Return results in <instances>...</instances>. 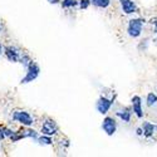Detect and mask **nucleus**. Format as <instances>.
Returning <instances> with one entry per match:
<instances>
[{"mask_svg":"<svg viewBox=\"0 0 157 157\" xmlns=\"http://www.w3.org/2000/svg\"><path fill=\"white\" fill-rule=\"evenodd\" d=\"M146 24V19L143 18H132L127 23V34L129 38H140L143 32V27Z\"/></svg>","mask_w":157,"mask_h":157,"instance_id":"obj_1","label":"nucleus"},{"mask_svg":"<svg viewBox=\"0 0 157 157\" xmlns=\"http://www.w3.org/2000/svg\"><path fill=\"white\" fill-rule=\"evenodd\" d=\"M11 120L21 124L23 127H32L35 123V118L25 109H15L11 112Z\"/></svg>","mask_w":157,"mask_h":157,"instance_id":"obj_2","label":"nucleus"},{"mask_svg":"<svg viewBox=\"0 0 157 157\" xmlns=\"http://www.w3.org/2000/svg\"><path fill=\"white\" fill-rule=\"evenodd\" d=\"M38 137H39L38 131H35L30 127H25V128H21L19 131H14V133L9 137V140H10V142L15 143V142H19L24 138H32L35 141Z\"/></svg>","mask_w":157,"mask_h":157,"instance_id":"obj_3","label":"nucleus"},{"mask_svg":"<svg viewBox=\"0 0 157 157\" xmlns=\"http://www.w3.org/2000/svg\"><path fill=\"white\" fill-rule=\"evenodd\" d=\"M25 69H27V72H25V75L20 79V84L32 83V82H34L36 78L39 77V74H40V67H39L38 63L34 62V60Z\"/></svg>","mask_w":157,"mask_h":157,"instance_id":"obj_4","label":"nucleus"},{"mask_svg":"<svg viewBox=\"0 0 157 157\" xmlns=\"http://www.w3.org/2000/svg\"><path fill=\"white\" fill-rule=\"evenodd\" d=\"M116 97H117V96L111 97V98L107 97V96H101V97L97 99V102H96V109H97V112L101 113V114H103V116H106V114L111 111L112 106L114 104Z\"/></svg>","mask_w":157,"mask_h":157,"instance_id":"obj_5","label":"nucleus"},{"mask_svg":"<svg viewBox=\"0 0 157 157\" xmlns=\"http://www.w3.org/2000/svg\"><path fill=\"white\" fill-rule=\"evenodd\" d=\"M23 53H24V50L18 45L10 44V45H5L4 47V56L11 63H19Z\"/></svg>","mask_w":157,"mask_h":157,"instance_id":"obj_6","label":"nucleus"},{"mask_svg":"<svg viewBox=\"0 0 157 157\" xmlns=\"http://www.w3.org/2000/svg\"><path fill=\"white\" fill-rule=\"evenodd\" d=\"M40 133L54 137L59 133V126L53 118H45L40 126Z\"/></svg>","mask_w":157,"mask_h":157,"instance_id":"obj_7","label":"nucleus"},{"mask_svg":"<svg viewBox=\"0 0 157 157\" xmlns=\"http://www.w3.org/2000/svg\"><path fill=\"white\" fill-rule=\"evenodd\" d=\"M101 127L103 129V132L107 136H113L117 132V127H118V124H117V121H116L114 117L106 114V117H104L103 121H102Z\"/></svg>","mask_w":157,"mask_h":157,"instance_id":"obj_8","label":"nucleus"},{"mask_svg":"<svg viewBox=\"0 0 157 157\" xmlns=\"http://www.w3.org/2000/svg\"><path fill=\"white\" fill-rule=\"evenodd\" d=\"M131 108H132L133 114L138 120L143 118V116H145V112H143V102L140 96H133L131 98Z\"/></svg>","mask_w":157,"mask_h":157,"instance_id":"obj_9","label":"nucleus"},{"mask_svg":"<svg viewBox=\"0 0 157 157\" xmlns=\"http://www.w3.org/2000/svg\"><path fill=\"white\" fill-rule=\"evenodd\" d=\"M121 10L124 15H133L138 13V6L133 0H118Z\"/></svg>","mask_w":157,"mask_h":157,"instance_id":"obj_10","label":"nucleus"},{"mask_svg":"<svg viewBox=\"0 0 157 157\" xmlns=\"http://www.w3.org/2000/svg\"><path fill=\"white\" fill-rule=\"evenodd\" d=\"M141 127H142V129H143V137L147 138V140L152 138V137L157 133V124H155V123H152V122L145 121V122L141 124Z\"/></svg>","mask_w":157,"mask_h":157,"instance_id":"obj_11","label":"nucleus"},{"mask_svg":"<svg viewBox=\"0 0 157 157\" xmlns=\"http://www.w3.org/2000/svg\"><path fill=\"white\" fill-rule=\"evenodd\" d=\"M132 114H133V112H132V108L131 107H122L121 109H118L116 112V116L124 123L131 122V120H132Z\"/></svg>","mask_w":157,"mask_h":157,"instance_id":"obj_12","label":"nucleus"},{"mask_svg":"<svg viewBox=\"0 0 157 157\" xmlns=\"http://www.w3.org/2000/svg\"><path fill=\"white\" fill-rule=\"evenodd\" d=\"M35 142L40 146H52L53 145V137L48 135H42L35 140Z\"/></svg>","mask_w":157,"mask_h":157,"instance_id":"obj_13","label":"nucleus"},{"mask_svg":"<svg viewBox=\"0 0 157 157\" xmlns=\"http://www.w3.org/2000/svg\"><path fill=\"white\" fill-rule=\"evenodd\" d=\"M13 133H14V131L11 128H9L6 126H0V141H4L6 138H9Z\"/></svg>","mask_w":157,"mask_h":157,"instance_id":"obj_14","label":"nucleus"},{"mask_svg":"<svg viewBox=\"0 0 157 157\" xmlns=\"http://www.w3.org/2000/svg\"><path fill=\"white\" fill-rule=\"evenodd\" d=\"M111 0H92V5L98 9H107L111 6Z\"/></svg>","mask_w":157,"mask_h":157,"instance_id":"obj_15","label":"nucleus"},{"mask_svg":"<svg viewBox=\"0 0 157 157\" xmlns=\"http://www.w3.org/2000/svg\"><path fill=\"white\" fill-rule=\"evenodd\" d=\"M156 104H157V94L153 93V92L147 93V96H146V106L152 108V107L156 106Z\"/></svg>","mask_w":157,"mask_h":157,"instance_id":"obj_16","label":"nucleus"},{"mask_svg":"<svg viewBox=\"0 0 157 157\" xmlns=\"http://www.w3.org/2000/svg\"><path fill=\"white\" fill-rule=\"evenodd\" d=\"M79 0H62L60 2V6L63 9H74L78 6Z\"/></svg>","mask_w":157,"mask_h":157,"instance_id":"obj_17","label":"nucleus"},{"mask_svg":"<svg viewBox=\"0 0 157 157\" xmlns=\"http://www.w3.org/2000/svg\"><path fill=\"white\" fill-rule=\"evenodd\" d=\"M32 62H33L32 57H30L28 53H25V52H24V53H23V56H21V58H20V60H19V63L23 65L24 68H27V67H28V65H29Z\"/></svg>","mask_w":157,"mask_h":157,"instance_id":"obj_18","label":"nucleus"},{"mask_svg":"<svg viewBox=\"0 0 157 157\" xmlns=\"http://www.w3.org/2000/svg\"><path fill=\"white\" fill-rule=\"evenodd\" d=\"M90 5H92V0H79L78 3V8L81 10H87Z\"/></svg>","mask_w":157,"mask_h":157,"instance_id":"obj_19","label":"nucleus"},{"mask_svg":"<svg viewBox=\"0 0 157 157\" xmlns=\"http://www.w3.org/2000/svg\"><path fill=\"white\" fill-rule=\"evenodd\" d=\"M148 23L153 27V34H155V42H157V17L151 18L148 20Z\"/></svg>","mask_w":157,"mask_h":157,"instance_id":"obj_20","label":"nucleus"},{"mask_svg":"<svg viewBox=\"0 0 157 157\" xmlns=\"http://www.w3.org/2000/svg\"><path fill=\"white\" fill-rule=\"evenodd\" d=\"M47 2L49 4H52V5H57V4H60L62 0H47Z\"/></svg>","mask_w":157,"mask_h":157,"instance_id":"obj_21","label":"nucleus"},{"mask_svg":"<svg viewBox=\"0 0 157 157\" xmlns=\"http://www.w3.org/2000/svg\"><path fill=\"white\" fill-rule=\"evenodd\" d=\"M136 135H137V136H143V129H142V127H138V128L136 129Z\"/></svg>","mask_w":157,"mask_h":157,"instance_id":"obj_22","label":"nucleus"},{"mask_svg":"<svg viewBox=\"0 0 157 157\" xmlns=\"http://www.w3.org/2000/svg\"><path fill=\"white\" fill-rule=\"evenodd\" d=\"M4 53V47H3V44H2V42H0V57H2V54Z\"/></svg>","mask_w":157,"mask_h":157,"instance_id":"obj_23","label":"nucleus"},{"mask_svg":"<svg viewBox=\"0 0 157 157\" xmlns=\"http://www.w3.org/2000/svg\"><path fill=\"white\" fill-rule=\"evenodd\" d=\"M3 30H4V24H3L2 21H0V34L3 33Z\"/></svg>","mask_w":157,"mask_h":157,"instance_id":"obj_24","label":"nucleus"},{"mask_svg":"<svg viewBox=\"0 0 157 157\" xmlns=\"http://www.w3.org/2000/svg\"><path fill=\"white\" fill-rule=\"evenodd\" d=\"M0 145H2V141H0Z\"/></svg>","mask_w":157,"mask_h":157,"instance_id":"obj_25","label":"nucleus"}]
</instances>
